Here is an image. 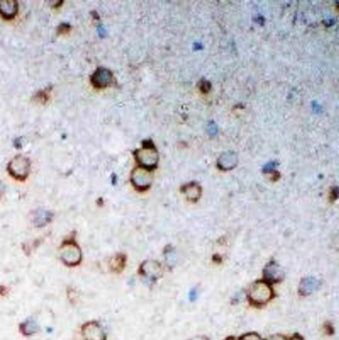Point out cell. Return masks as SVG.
<instances>
[{
	"label": "cell",
	"instance_id": "obj_1",
	"mask_svg": "<svg viewBox=\"0 0 339 340\" xmlns=\"http://www.w3.org/2000/svg\"><path fill=\"white\" fill-rule=\"evenodd\" d=\"M247 300L250 305L256 307H262L268 304L275 296V291L272 284L265 280L257 281L247 289Z\"/></svg>",
	"mask_w": 339,
	"mask_h": 340
},
{
	"label": "cell",
	"instance_id": "obj_2",
	"mask_svg": "<svg viewBox=\"0 0 339 340\" xmlns=\"http://www.w3.org/2000/svg\"><path fill=\"white\" fill-rule=\"evenodd\" d=\"M59 252L61 261L69 268H75L82 262V250L73 237L67 238L61 243Z\"/></svg>",
	"mask_w": 339,
	"mask_h": 340
},
{
	"label": "cell",
	"instance_id": "obj_3",
	"mask_svg": "<svg viewBox=\"0 0 339 340\" xmlns=\"http://www.w3.org/2000/svg\"><path fill=\"white\" fill-rule=\"evenodd\" d=\"M30 160L22 155L15 156L7 165L8 173L18 181H24L30 173Z\"/></svg>",
	"mask_w": 339,
	"mask_h": 340
},
{
	"label": "cell",
	"instance_id": "obj_4",
	"mask_svg": "<svg viewBox=\"0 0 339 340\" xmlns=\"http://www.w3.org/2000/svg\"><path fill=\"white\" fill-rule=\"evenodd\" d=\"M163 273L162 265L153 260L145 261L139 268L140 276L151 284H155L158 280H160L163 277Z\"/></svg>",
	"mask_w": 339,
	"mask_h": 340
},
{
	"label": "cell",
	"instance_id": "obj_5",
	"mask_svg": "<svg viewBox=\"0 0 339 340\" xmlns=\"http://www.w3.org/2000/svg\"><path fill=\"white\" fill-rule=\"evenodd\" d=\"M81 335L84 340H107L106 332L98 321H87L81 326Z\"/></svg>",
	"mask_w": 339,
	"mask_h": 340
},
{
	"label": "cell",
	"instance_id": "obj_6",
	"mask_svg": "<svg viewBox=\"0 0 339 340\" xmlns=\"http://www.w3.org/2000/svg\"><path fill=\"white\" fill-rule=\"evenodd\" d=\"M137 160L145 169H152L158 163V153L153 146L146 145L137 152Z\"/></svg>",
	"mask_w": 339,
	"mask_h": 340
},
{
	"label": "cell",
	"instance_id": "obj_7",
	"mask_svg": "<svg viewBox=\"0 0 339 340\" xmlns=\"http://www.w3.org/2000/svg\"><path fill=\"white\" fill-rule=\"evenodd\" d=\"M131 181L137 190L144 191V190H147L151 186L153 177L148 169L139 167V168L134 169V171L132 172Z\"/></svg>",
	"mask_w": 339,
	"mask_h": 340
},
{
	"label": "cell",
	"instance_id": "obj_8",
	"mask_svg": "<svg viewBox=\"0 0 339 340\" xmlns=\"http://www.w3.org/2000/svg\"><path fill=\"white\" fill-rule=\"evenodd\" d=\"M283 277L284 274L282 268L274 261L270 262L264 270L265 281L268 282L269 284H278L283 281Z\"/></svg>",
	"mask_w": 339,
	"mask_h": 340
},
{
	"label": "cell",
	"instance_id": "obj_9",
	"mask_svg": "<svg viewBox=\"0 0 339 340\" xmlns=\"http://www.w3.org/2000/svg\"><path fill=\"white\" fill-rule=\"evenodd\" d=\"M113 74L106 68H99L91 77V82L96 88H105L111 84Z\"/></svg>",
	"mask_w": 339,
	"mask_h": 340
},
{
	"label": "cell",
	"instance_id": "obj_10",
	"mask_svg": "<svg viewBox=\"0 0 339 340\" xmlns=\"http://www.w3.org/2000/svg\"><path fill=\"white\" fill-rule=\"evenodd\" d=\"M53 219V214L49 211H45L42 209L36 210L31 214V221L36 227H45L48 225Z\"/></svg>",
	"mask_w": 339,
	"mask_h": 340
},
{
	"label": "cell",
	"instance_id": "obj_11",
	"mask_svg": "<svg viewBox=\"0 0 339 340\" xmlns=\"http://www.w3.org/2000/svg\"><path fill=\"white\" fill-rule=\"evenodd\" d=\"M18 12V3L14 0L0 1V15L4 19H12Z\"/></svg>",
	"mask_w": 339,
	"mask_h": 340
},
{
	"label": "cell",
	"instance_id": "obj_12",
	"mask_svg": "<svg viewBox=\"0 0 339 340\" xmlns=\"http://www.w3.org/2000/svg\"><path fill=\"white\" fill-rule=\"evenodd\" d=\"M127 264V257L124 253H117L112 257L109 261V269L112 273L121 274Z\"/></svg>",
	"mask_w": 339,
	"mask_h": 340
},
{
	"label": "cell",
	"instance_id": "obj_13",
	"mask_svg": "<svg viewBox=\"0 0 339 340\" xmlns=\"http://www.w3.org/2000/svg\"><path fill=\"white\" fill-rule=\"evenodd\" d=\"M237 163V156L233 152H226L218 160V166L222 170H230L235 167Z\"/></svg>",
	"mask_w": 339,
	"mask_h": 340
},
{
	"label": "cell",
	"instance_id": "obj_14",
	"mask_svg": "<svg viewBox=\"0 0 339 340\" xmlns=\"http://www.w3.org/2000/svg\"><path fill=\"white\" fill-rule=\"evenodd\" d=\"M183 192L186 195L187 199L191 202H197L202 196V188L195 183H191L184 186Z\"/></svg>",
	"mask_w": 339,
	"mask_h": 340
},
{
	"label": "cell",
	"instance_id": "obj_15",
	"mask_svg": "<svg viewBox=\"0 0 339 340\" xmlns=\"http://www.w3.org/2000/svg\"><path fill=\"white\" fill-rule=\"evenodd\" d=\"M19 331L22 335L28 337L32 336L39 331V326L37 322L33 319H27L24 322H21L19 325Z\"/></svg>",
	"mask_w": 339,
	"mask_h": 340
},
{
	"label": "cell",
	"instance_id": "obj_16",
	"mask_svg": "<svg viewBox=\"0 0 339 340\" xmlns=\"http://www.w3.org/2000/svg\"><path fill=\"white\" fill-rule=\"evenodd\" d=\"M163 256H164V261H165L167 268L169 270H173L176 267L177 262H178V256H177V251L175 247H173L172 245H167L164 248Z\"/></svg>",
	"mask_w": 339,
	"mask_h": 340
},
{
	"label": "cell",
	"instance_id": "obj_17",
	"mask_svg": "<svg viewBox=\"0 0 339 340\" xmlns=\"http://www.w3.org/2000/svg\"><path fill=\"white\" fill-rule=\"evenodd\" d=\"M316 286V282L313 279H305L300 284V292L302 294L310 293Z\"/></svg>",
	"mask_w": 339,
	"mask_h": 340
},
{
	"label": "cell",
	"instance_id": "obj_18",
	"mask_svg": "<svg viewBox=\"0 0 339 340\" xmlns=\"http://www.w3.org/2000/svg\"><path fill=\"white\" fill-rule=\"evenodd\" d=\"M238 340H264L257 332H248L241 335Z\"/></svg>",
	"mask_w": 339,
	"mask_h": 340
},
{
	"label": "cell",
	"instance_id": "obj_19",
	"mask_svg": "<svg viewBox=\"0 0 339 340\" xmlns=\"http://www.w3.org/2000/svg\"><path fill=\"white\" fill-rule=\"evenodd\" d=\"M35 98L37 99V101H39L41 103H44L48 99V94L46 93V90H43V91L38 92L37 95L35 96Z\"/></svg>",
	"mask_w": 339,
	"mask_h": 340
},
{
	"label": "cell",
	"instance_id": "obj_20",
	"mask_svg": "<svg viewBox=\"0 0 339 340\" xmlns=\"http://www.w3.org/2000/svg\"><path fill=\"white\" fill-rule=\"evenodd\" d=\"M8 294V288L4 285H0V295L1 296H6Z\"/></svg>",
	"mask_w": 339,
	"mask_h": 340
},
{
	"label": "cell",
	"instance_id": "obj_21",
	"mask_svg": "<svg viewBox=\"0 0 339 340\" xmlns=\"http://www.w3.org/2000/svg\"><path fill=\"white\" fill-rule=\"evenodd\" d=\"M270 340H287L285 336H283L282 334H276L274 336H272Z\"/></svg>",
	"mask_w": 339,
	"mask_h": 340
},
{
	"label": "cell",
	"instance_id": "obj_22",
	"mask_svg": "<svg viewBox=\"0 0 339 340\" xmlns=\"http://www.w3.org/2000/svg\"><path fill=\"white\" fill-rule=\"evenodd\" d=\"M189 340H210L209 337L205 336V335H198V336H195V337H192Z\"/></svg>",
	"mask_w": 339,
	"mask_h": 340
},
{
	"label": "cell",
	"instance_id": "obj_23",
	"mask_svg": "<svg viewBox=\"0 0 339 340\" xmlns=\"http://www.w3.org/2000/svg\"><path fill=\"white\" fill-rule=\"evenodd\" d=\"M3 193H4V186H3V185L0 183V198L2 197Z\"/></svg>",
	"mask_w": 339,
	"mask_h": 340
},
{
	"label": "cell",
	"instance_id": "obj_24",
	"mask_svg": "<svg viewBox=\"0 0 339 340\" xmlns=\"http://www.w3.org/2000/svg\"><path fill=\"white\" fill-rule=\"evenodd\" d=\"M289 340H303V339H302V337H300L299 335H294V336H293V337H292L291 339Z\"/></svg>",
	"mask_w": 339,
	"mask_h": 340
},
{
	"label": "cell",
	"instance_id": "obj_25",
	"mask_svg": "<svg viewBox=\"0 0 339 340\" xmlns=\"http://www.w3.org/2000/svg\"><path fill=\"white\" fill-rule=\"evenodd\" d=\"M224 340H236L234 337H232V336H229V337H226V339Z\"/></svg>",
	"mask_w": 339,
	"mask_h": 340
}]
</instances>
